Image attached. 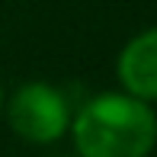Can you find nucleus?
Segmentation results:
<instances>
[{"label":"nucleus","instance_id":"nucleus-4","mask_svg":"<svg viewBox=\"0 0 157 157\" xmlns=\"http://www.w3.org/2000/svg\"><path fill=\"white\" fill-rule=\"evenodd\" d=\"M0 109H3V83H0Z\"/></svg>","mask_w":157,"mask_h":157},{"label":"nucleus","instance_id":"nucleus-3","mask_svg":"<svg viewBox=\"0 0 157 157\" xmlns=\"http://www.w3.org/2000/svg\"><path fill=\"white\" fill-rule=\"evenodd\" d=\"M116 74L125 93L144 103H157V26L125 42L116 61Z\"/></svg>","mask_w":157,"mask_h":157},{"label":"nucleus","instance_id":"nucleus-1","mask_svg":"<svg viewBox=\"0 0 157 157\" xmlns=\"http://www.w3.org/2000/svg\"><path fill=\"white\" fill-rule=\"evenodd\" d=\"M67 132L80 157H147L157 144V116L132 93H99L71 116Z\"/></svg>","mask_w":157,"mask_h":157},{"label":"nucleus","instance_id":"nucleus-2","mask_svg":"<svg viewBox=\"0 0 157 157\" xmlns=\"http://www.w3.org/2000/svg\"><path fill=\"white\" fill-rule=\"evenodd\" d=\"M10 128L29 144H52L71 125V106L58 87L45 80L23 83L6 103Z\"/></svg>","mask_w":157,"mask_h":157}]
</instances>
